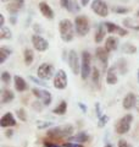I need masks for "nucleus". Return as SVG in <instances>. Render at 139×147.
Masks as SVG:
<instances>
[{
	"instance_id": "1",
	"label": "nucleus",
	"mask_w": 139,
	"mask_h": 147,
	"mask_svg": "<svg viewBox=\"0 0 139 147\" xmlns=\"http://www.w3.org/2000/svg\"><path fill=\"white\" fill-rule=\"evenodd\" d=\"M59 32L63 42H71L76 32L75 24H72L71 20H68V18H62L59 22Z\"/></svg>"
},
{
	"instance_id": "2",
	"label": "nucleus",
	"mask_w": 139,
	"mask_h": 147,
	"mask_svg": "<svg viewBox=\"0 0 139 147\" xmlns=\"http://www.w3.org/2000/svg\"><path fill=\"white\" fill-rule=\"evenodd\" d=\"M73 132V126L71 124H66V125H60L55 126L51 129H48V136L55 137V139H61V137H68L71 136Z\"/></svg>"
},
{
	"instance_id": "3",
	"label": "nucleus",
	"mask_w": 139,
	"mask_h": 147,
	"mask_svg": "<svg viewBox=\"0 0 139 147\" xmlns=\"http://www.w3.org/2000/svg\"><path fill=\"white\" fill-rule=\"evenodd\" d=\"M132 123H133V115L132 114H126L123 115L121 119H118L115 124V131L117 132L118 135H124L131 130V126H132Z\"/></svg>"
},
{
	"instance_id": "4",
	"label": "nucleus",
	"mask_w": 139,
	"mask_h": 147,
	"mask_svg": "<svg viewBox=\"0 0 139 147\" xmlns=\"http://www.w3.org/2000/svg\"><path fill=\"white\" fill-rule=\"evenodd\" d=\"M75 28H76V33L80 37H86L88 34V32L90 30V25H89V20L88 17L84 15H78L75 18Z\"/></svg>"
},
{
	"instance_id": "5",
	"label": "nucleus",
	"mask_w": 139,
	"mask_h": 147,
	"mask_svg": "<svg viewBox=\"0 0 139 147\" xmlns=\"http://www.w3.org/2000/svg\"><path fill=\"white\" fill-rule=\"evenodd\" d=\"M92 57L90 54L84 50L82 53V59H81V77L82 80H87L88 77L92 75Z\"/></svg>"
},
{
	"instance_id": "6",
	"label": "nucleus",
	"mask_w": 139,
	"mask_h": 147,
	"mask_svg": "<svg viewBox=\"0 0 139 147\" xmlns=\"http://www.w3.org/2000/svg\"><path fill=\"white\" fill-rule=\"evenodd\" d=\"M37 74H38V77L44 81H48L50 79H53L55 76V69L51 64H48V63H43L41 65H39L38 70H37Z\"/></svg>"
},
{
	"instance_id": "7",
	"label": "nucleus",
	"mask_w": 139,
	"mask_h": 147,
	"mask_svg": "<svg viewBox=\"0 0 139 147\" xmlns=\"http://www.w3.org/2000/svg\"><path fill=\"white\" fill-rule=\"evenodd\" d=\"M68 66L75 75L81 74V60L75 49H71L68 52Z\"/></svg>"
},
{
	"instance_id": "8",
	"label": "nucleus",
	"mask_w": 139,
	"mask_h": 147,
	"mask_svg": "<svg viewBox=\"0 0 139 147\" xmlns=\"http://www.w3.org/2000/svg\"><path fill=\"white\" fill-rule=\"evenodd\" d=\"M68 80H67V74L65 70L60 69V70L56 71L54 76V87L56 90H65L67 87Z\"/></svg>"
},
{
	"instance_id": "9",
	"label": "nucleus",
	"mask_w": 139,
	"mask_h": 147,
	"mask_svg": "<svg viewBox=\"0 0 139 147\" xmlns=\"http://www.w3.org/2000/svg\"><path fill=\"white\" fill-rule=\"evenodd\" d=\"M92 10L100 17H106L109 15V6L105 0H93Z\"/></svg>"
},
{
	"instance_id": "10",
	"label": "nucleus",
	"mask_w": 139,
	"mask_h": 147,
	"mask_svg": "<svg viewBox=\"0 0 139 147\" xmlns=\"http://www.w3.org/2000/svg\"><path fill=\"white\" fill-rule=\"evenodd\" d=\"M32 44H33V48L38 52H45L49 48V42L40 34L32 36Z\"/></svg>"
},
{
	"instance_id": "11",
	"label": "nucleus",
	"mask_w": 139,
	"mask_h": 147,
	"mask_svg": "<svg viewBox=\"0 0 139 147\" xmlns=\"http://www.w3.org/2000/svg\"><path fill=\"white\" fill-rule=\"evenodd\" d=\"M32 92H33V94L37 98L41 100L43 105H50V103H51V100H53V97L49 91H45L41 88H33Z\"/></svg>"
},
{
	"instance_id": "12",
	"label": "nucleus",
	"mask_w": 139,
	"mask_h": 147,
	"mask_svg": "<svg viewBox=\"0 0 139 147\" xmlns=\"http://www.w3.org/2000/svg\"><path fill=\"white\" fill-rule=\"evenodd\" d=\"M104 24H105V27H106L108 33H117L118 36H121V37H124V36L128 34V31L126 28L115 25L114 22H104Z\"/></svg>"
},
{
	"instance_id": "13",
	"label": "nucleus",
	"mask_w": 139,
	"mask_h": 147,
	"mask_svg": "<svg viewBox=\"0 0 139 147\" xmlns=\"http://www.w3.org/2000/svg\"><path fill=\"white\" fill-rule=\"evenodd\" d=\"M25 7V0H10L9 5H6V10L11 15H17L18 11Z\"/></svg>"
},
{
	"instance_id": "14",
	"label": "nucleus",
	"mask_w": 139,
	"mask_h": 147,
	"mask_svg": "<svg viewBox=\"0 0 139 147\" xmlns=\"http://www.w3.org/2000/svg\"><path fill=\"white\" fill-rule=\"evenodd\" d=\"M38 7H39L40 13H41V15H43L45 18H48V20H53V18L55 17L54 10H53L51 6H50L48 3H45V1H40V3L38 4Z\"/></svg>"
},
{
	"instance_id": "15",
	"label": "nucleus",
	"mask_w": 139,
	"mask_h": 147,
	"mask_svg": "<svg viewBox=\"0 0 139 147\" xmlns=\"http://www.w3.org/2000/svg\"><path fill=\"white\" fill-rule=\"evenodd\" d=\"M15 125H16V119H15V117H13V114L10 113V112L5 113L1 117V119H0V126L4 127V129L5 127H12Z\"/></svg>"
},
{
	"instance_id": "16",
	"label": "nucleus",
	"mask_w": 139,
	"mask_h": 147,
	"mask_svg": "<svg viewBox=\"0 0 139 147\" xmlns=\"http://www.w3.org/2000/svg\"><path fill=\"white\" fill-rule=\"evenodd\" d=\"M95 55H96V59L103 64V66L106 69L108 66V63H109V52L105 49V47H98L95 49Z\"/></svg>"
},
{
	"instance_id": "17",
	"label": "nucleus",
	"mask_w": 139,
	"mask_h": 147,
	"mask_svg": "<svg viewBox=\"0 0 139 147\" xmlns=\"http://www.w3.org/2000/svg\"><path fill=\"white\" fill-rule=\"evenodd\" d=\"M136 103H137V96L134 94L133 92H129V93H127L124 96L122 105L126 110H131L132 108L136 107Z\"/></svg>"
},
{
	"instance_id": "18",
	"label": "nucleus",
	"mask_w": 139,
	"mask_h": 147,
	"mask_svg": "<svg viewBox=\"0 0 139 147\" xmlns=\"http://www.w3.org/2000/svg\"><path fill=\"white\" fill-rule=\"evenodd\" d=\"M60 4H61V6L65 10H67L68 12L76 13L80 11V6H78V4L75 0H60Z\"/></svg>"
},
{
	"instance_id": "19",
	"label": "nucleus",
	"mask_w": 139,
	"mask_h": 147,
	"mask_svg": "<svg viewBox=\"0 0 139 147\" xmlns=\"http://www.w3.org/2000/svg\"><path fill=\"white\" fill-rule=\"evenodd\" d=\"M13 86H15V90L17 92H25L27 90V84H26L25 79L18 75L13 77Z\"/></svg>"
},
{
	"instance_id": "20",
	"label": "nucleus",
	"mask_w": 139,
	"mask_h": 147,
	"mask_svg": "<svg viewBox=\"0 0 139 147\" xmlns=\"http://www.w3.org/2000/svg\"><path fill=\"white\" fill-rule=\"evenodd\" d=\"M13 99H15V93H13L11 90H3L1 91V94H0V102H1V104L10 103Z\"/></svg>"
},
{
	"instance_id": "21",
	"label": "nucleus",
	"mask_w": 139,
	"mask_h": 147,
	"mask_svg": "<svg viewBox=\"0 0 139 147\" xmlns=\"http://www.w3.org/2000/svg\"><path fill=\"white\" fill-rule=\"evenodd\" d=\"M108 33L106 31V27H105V24H99L98 26V30L95 32V36H94V40L96 43H101L103 39L105 38V34Z\"/></svg>"
},
{
	"instance_id": "22",
	"label": "nucleus",
	"mask_w": 139,
	"mask_h": 147,
	"mask_svg": "<svg viewBox=\"0 0 139 147\" xmlns=\"http://www.w3.org/2000/svg\"><path fill=\"white\" fill-rule=\"evenodd\" d=\"M117 75H116V66L109 67L108 74H106V84L109 85H116L117 84Z\"/></svg>"
},
{
	"instance_id": "23",
	"label": "nucleus",
	"mask_w": 139,
	"mask_h": 147,
	"mask_svg": "<svg viewBox=\"0 0 139 147\" xmlns=\"http://www.w3.org/2000/svg\"><path fill=\"white\" fill-rule=\"evenodd\" d=\"M89 140V136H88L84 131H81V132H78L77 135L75 136H71L68 139V141H71V142H77V144H86V142Z\"/></svg>"
},
{
	"instance_id": "24",
	"label": "nucleus",
	"mask_w": 139,
	"mask_h": 147,
	"mask_svg": "<svg viewBox=\"0 0 139 147\" xmlns=\"http://www.w3.org/2000/svg\"><path fill=\"white\" fill-rule=\"evenodd\" d=\"M117 47H118L117 38H115V37H108V39L105 40V49L110 53L117 49Z\"/></svg>"
},
{
	"instance_id": "25",
	"label": "nucleus",
	"mask_w": 139,
	"mask_h": 147,
	"mask_svg": "<svg viewBox=\"0 0 139 147\" xmlns=\"http://www.w3.org/2000/svg\"><path fill=\"white\" fill-rule=\"evenodd\" d=\"M122 24L126 28H131V30H134V31H139V21H136L134 18H123L122 20Z\"/></svg>"
},
{
	"instance_id": "26",
	"label": "nucleus",
	"mask_w": 139,
	"mask_h": 147,
	"mask_svg": "<svg viewBox=\"0 0 139 147\" xmlns=\"http://www.w3.org/2000/svg\"><path fill=\"white\" fill-rule=\"evenodd\" d=\"M23 59H25V63L26 65H31L34 60V53L33 50L29 49V48H26L25 52H23Z\"/></svg>"
},
{
	"instance_id": "27",
	"label": "nucleus",
	"mask_w": 139,
	"mask_h": 147,
	"mask_svg": "<svg viewBox=\"0 0 139 147\" xmlns=\"http://www.w3.org/2000/svg\"><path fill=\"white\" fill-rule=\"evenodd\" d=\"M12 54V49L7 47H1L0 48V64H4L6 61V59Z\"/></svg>"
},
{
	"instance_id": "28",
	"label": "nucleus",
	"mask_w": 139,
	"mask_h": 147,
	"mask_svg": "<svg viewBox=\"0 0 139 147\" xmlns=\"http://www.w3.org/2000/svg\"><path fill=\"white\" fill-rule=\"evenodd\" d=\"M66 110H67V102L66 100H62V102L59 103L56 108H54L53 113L56 114V115H63V114L66 113Z\"/></svg>"
},
{
	"instance_id": "29",
	"label": "nucleus",
	"mask_w": 139,
	"mask_h": 147,
	"mask_svg": "<svg viewBox=\"0 0 139 147\" xmlns=\"http://www.w3.org/2000/svg\"><path fill=\"white\" fill-rule=\"evenodd\" d=\"M12 38V33L10 28H7L6 26L0 27V39H11Z\"/></svg>"
},
{
	"instance_id": "30",
	"label": "nucleus",
	"mask_w": 139,
	"mask_h": 147,
	"mask_svg": "<svg viewBox=\"0 0 139 147\" xmlns=\"http://www.w3.org/2000/svg\"><path fill=\"white\" fill-rule=\"evenodd\" d=\"M122 52L126 53V54H131L132 55V54H134L137 52V48L134 47L132 43H124L122 45Z\"/></svg>"
},
{
	"instance_id": "31",
	"label": "nucleus",
	"mask_w": 139,
	"mask_h": 147,
	"mask_svg": "<svg viewBox=\"0 0 139 147\" xmlns=\"http://www.w3.org/2000/svg\"><path fill=\"white\" fill-rule=\"evenodd\" d=\"M92 79H93V82H94L95 86H99V84H100V71L98 70V67H93Z\"/></svg>"
},
{
	"instance_id": "32",
	"label": "nucleus",
	"mask_w": 139,
	"mask_h": 147,
	"mask_svg": "<svg viewBox=\"0 0 139 147\" xmlns=\"http://www.w3.org/2000/svg\"><path fill=\"white\" fill-rule=\"evenodd\" d=\"M0 80L4 85H9L11 82V74L9 71H3L1 75H0Z\"/></svg>"
},
{
	"instance_id": "33",
	"label": "nucleus",
	"mask_w": 139,
	"mask_h": 147,
	"mask_svg": "<svg viewBox=\"0 0 139 147\" xmlns=\"http://www.w3.org/2000/svg\"><path fill=\"white\" fill-rule=\"evenodd\" d=\"M29 80H31L32 82H34V84H37V85H39L40 87H46V86H48V84H46L44 80L37 79V77H34V76H29Z\"/></svg>"
},
{
	"instance_id": "34",
	"label": "nucleus",
	"mask_w": 139,
	"mask_h": 147,
	"mask_svg": "<svg viewBox=\"0 0 139 147\" xmlns=\"http://www.w3.org/2000/svg\"><path fill=\"white\" fill-rule=\"evenodd\" d=\"M17 117L20 119L21 121H26L27 120V114H26V110L23 108H20L17 109Z\"/></svg>"
},
{
	"instance_id": "35",
	"label": "nucleus",
	"mask_w": 139,
	"mask_h": 147,
	"mask_svg": "<svg viewBox=\"0 0 139 147\" xmlns=\"http://www.w3.org/2000/svg\"><path fill=\"white\" fill-rule=\"evenodd\" d=\"M117 146L118 147H133L127 140H124V139H120L117 142Z\"/></svg>"
},
{
	"instance_id": "36",
	"label": "nucleus",
	"mask_w": 139,
	"mask_h": 147,
	"mask_svg": "<svg viewBox=\"0 0 139 147\" xmlns=\"http://www.w3.org/2000/svg\"><path fill=\"white\" fill-rule=\"evenodd\" d=\"M37 126H38V129H45V127L53 126V123L51 121H39V124Z\"/></svg>"
},
{
	"instance_id": "37",
	"label": "nucleus",
	"mask_w": 139,
	"mask_h": 147,
	"mask_svg": "<svg viewBox=\"0 0 139 147\" xmlns=\"http://www.w3.org/2000/svg\"><path fill=\"white\" fill-rule=\"evenodd\" d=\"M62 146H63V147H84L82 144H77V142H71V141L65 142Z\"/></svg>"
},
{
	"instance_id": "38",
	"label": "nucleus",
	"mask_w": 139,
	"mask_h": 147,
	"mask_svg": "<svg viewBox=\"0 0 139 147\" xmlns=\"http://www.w3.org/2000/svg\"><path fill=\"white\" fill-rule=\"evenodd\" d=\"M114 10V12H117V13H124V12H128V9H126V7H120V6H117V7H114L112 9Z\"/></svg>"
},
{
	"instance_id": "39",
	"label": "nucleus",
	"mask_w": 139,
	"mask_h": 147,
	"mask_svg": "<svg viewBox=\"0 0 139 147\" xmlns=\"http://www.w3.org/2000/svg\"><path fill=\"white\" fill-rule=\"evenodd\" d=\"M108 120H109V118L106 117V115L100 117V118H99V126H100V127H103V126L105 125V124H106V121H108Z\"/></svg>"
},
{
	"instance_id": "40",
	"label": "nucleus",
	"mask_w": 139,
	"mask_h": 147,
	"mask_svg": "<svg viewBox=\"0 0 139 147\" xmlns=\"http://www.w3.org/2000/svg\"><path fill=\"white\" fill-rule=\"evenodd\" d=\"M44 146L45 147H63V146L55 144V142H49V141H44Z\"/></svg>"
},
{
	"instance_id": "41",
	"label": "nucleus",
	"mask_w": 139,
	"mask_h": 147,
	"mask_svg": "<svg viewBox=\"0 0 139 147\" xmlns=\"http://www.w3.org/2000/svg\"><path fill=\"white\" fill-rule=\"evenodd\" d=\"M5 26V17H4L3 13H0V27Z\"/></svg>"
},
{
	"instance_id": "42",
	"label": "nucleus",
	"mask_w": 139,
	"mask_h": 147,
	"mask_svg": "<svg viewBox=\"0 0 139 147\" xmlns=\"http://www.w3.org/2000/svg\"><path fill=\"white\" fill-rule=\"evenodd\" d=\"M89 1L90 0H81V5L82 6H87L88 4H89Z\"/></svg>"
},
{
	"instance_id": "43",
	"label": "nucleus",
	"mask_w": 139,
	"mask_h": 147,
	"mask_svg": "<svg viewBox=\"0 0 139 147\" xmlns=\"http://www.w3.org/2000/svg\"><path fill=\"white\" fill-rule=\"evenodd\" d=\"M78 105H80V108H81V109H82V110H83V112H84V113L87 112V108H86V105L83 104V103H81V102H80V103H78Z\"/></svg>"
},
{
	"instance_id": "44",
	"label": "nucleus",
	"mask_w": 139,
	"mask_h": 147,
	"mask_svg": "<svg viewBox=\"0 0 139 147\" xmlns=\"http://www.w3.org/2000/svg\"><path fill=\"white\" fill-rule=\"evenodd\" d=\"M5 132H6V134H5L6 137H11V136L13 135V131H12V130H6Z\"/></svg>"
},
{
	"instance_id": "45",
	"label": "nucleus",
	"mask_w": 139,
	"mask_h": 147,
	"mask_svg": "<svg viewBox=\"0 0 139 147\" xmlns=\"http://www.w3.org/2000/svg\"><path fill=\"white\" fill-rule=\"evenodd\" d=\"M11 24L12 25L16 24V15H12V17H11Z\"/></svg>"
},
{
	"instance_id": "46",
	"label": "nucleus",
	"mask_w": 139,
	"mask_h": 147,
	"mask_svg": "<svg viewBox=\"0 0 139 147\" xmlns=\"http://www.w3.org/2000/svg\"><path fill=\"white\" fill-rule=\"evenodd\" d=\"M136 107H137L138 112H139V97H137V103H136Z\"/></svg>"
},
{
	"instance_id": "47",
	"label": "nucleus",
	"mask_w": 139,
	"mask_h": 147,
	"mask_svg": "<svg viewBox=\"0 0 139 147\" xmlns=\"http://www.w3.org/2000/svg\"><path fill=\"white\" fill-rule=\"evenodd\" d=\"M104 147H112V146H111V144H108V145H105Z\"/></svg>"
},
{
	"instance_id": "48",
	"label": "nucleus",
	"mask_w": 139,
	"mask_h": 147,
	"mask_svg": "<svg viewBox=\"0 0 139 147\" xmlns=\"http://www.w3.org/2000/svg\"><path fill=\"white\" fill-rule=\"evenodd\" d=\"M137 76H138V80H139V69H138V72H137Z\"/></svg>"
},
{
	"instance_id": "49",
	"label": "nucleus",
	"mask_w": 139,
	"mask_h": 147,
	"mask_svg": "<svg viewBox=\"0 0 139 147\" xmlns=\"http://www.w3.org/2000/svg\"><path fill=\"white\" fill-rule=\"evenodd\" d=\"M1 1H4V3H6V1H9V0H1Z\"/></svg>"
},
{
	"instance_id": "50",
	"label": "nucleus",
	"mask_w": 139,
	"mask_h": 147,
	"mask_svg": "<svg viewBox=\"0 0 139 147\" xmlns=\"http://www.w3.org/2000/svg\"><path fill=\"white\" fill-rule=\"evenodd\" d=\"M137 16H139V10H138V11H137Z\"/></svg>"
}]
</instances>
